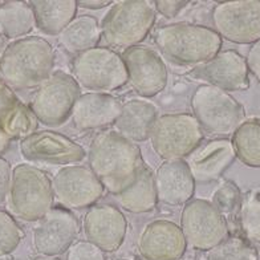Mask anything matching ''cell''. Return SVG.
Instances as JSON below:
<instances>
[{
	"mask_svg": "<svg viewBox=\"0 0 260 260\" xmlns=\"http://www.w3.org/2000/svg\"><path fill=\"white\" fill-rule=\"evenodd\" d=\"M88 162L104 188L114 195L133 182L144 165L140 147L117 132H103L93 138Z\"/></svg>",
	"mask_w": 260,
	"mask_h": 260,
	"instance_id": "cell-1",
	"label": "cell"
},
{
	"mask_svg": "<svg viewBox=\"0 0 260 260\" xmlns=\"http://www.w3.org/2000/svg\"><path fill=\"white\" fill-rule=\"evenodd\" d=\"M53 47L39 36L14 40L0 57V79L11 90L39 88L53 73Z\"/></svg>",
	"mask_w": 260,
	"mask_h": 260,
	"instance_id": "cell-2",
	"label": "cell"
},
{
	"mask_svg": "<svg viewBox=\"0 0 260 260\" xmlns=\"http://www.w3.org/2000/svg\"><path fill=\"white\" fill-rule=\"evenodd\" d=\"M154 41L165 57L181 65L205 64L222 48V38L212 28L183 21L158 28Z\"/></svg>",
	"mask_w": 260,
	"mask_h": 260,
	"instance_id": "cell-3",
	"label": "cell"
},
{
	"mask_svg": "<svg viewBox=\"0 0 260 260\" xmlns=\"http://www.w3.org/2000/svg\"><path fill=\"white\" fill-rule=\"evenodd\" d=\"M8 209L14 218L24 222H38L53 209L55 195L52 181L45 171L20 164L12 170Z\"/></svg>",
	"mask_w": 260,
	"mask_h": 260,
	"instance_id": "cell-4",
	"label": "cell"
},
{
	"mask_svg": "<svg viewBox=\"0 0 260 260\" xmlns=\"http://www.w3.org/2000/svg\"><path fill=\"white\" fill-rule=\"evenodd\" d=\"M155 23L153 3L122 0L114 3L101 21V38L110 47L130 48L141 45Z\"/></svg>",
	"mask_w": 260,
	"mask_h": 260,
	"instance_id": "cell-5",
	"label": "cell"
},
{
	"mask_svg": "<svg viewBox=\"0 0 260 260\" xmlns=\"http://www.w3.org/2000/svg\"><path fill=\"white\" fill-rule=\"evenodd\" d=\"M72 73L79 85L99 93L120 89L127 82L122 56L104 47L76 55L72 61Z\"/></svg>",
	"mask_w": 260,
	"mask_h": 260,
	"instance_id": "cell-6",
	"label": "cell"
},
{
	"mask_svg": "<svg viewBox=\"0 0 260 260\" xmlns=\"http://www.w3.org/2000/svg\"><path fill=\"white\" fill-rule=\"evenodd\" d=\"M190 106L195 120L209 133H234L244 121L243 106L229 92L209 84L194 90Z\"/></svg>",
	"mask_w": 260,
	"mask_h": 260,
	"instance_id": "cell-7",
	"label": "cell"
},
{
	"mask_svg": "<svg viewBox=\"0 0 260 260\" xmlns=\"http://www.w3.org/2000/svg\"><path fill=\"white\" fill-rule=\"evenodd\" d=\"M149 140L165 161L185 159L203 141V129L190 113L164 114L155 121Z\"/></svg>",
	"mask_w": 260,
	"mask_h": 260,
	"instance_id": "cell-8",
	"label": "cell"
},
{
	"mask_svg": "<svg viewBox=\"0 0 260 260\" xmlns=\"http://www.w3.org/2000/svg\"><path fill=\"white\" fill-rule=\"evenodd\" d=\"M80 96V85L75 77L58 71L39 86L29 109L45 126H60L72 116L73 106Z\"/></svg>",
	"mask_w": 260,
	"mask_h": 260,
	"instance_id": "cell-9",
	"label": "cell"
},
{
	"mask_svg": "<svg viewBox=\"0 0 260 260\" xmlns=\"http://www.w3.org/2000/svg\"><path fill=\"white\" fill-rule=\"evenodd\" d=\"M214 31L234 44H255L260 40V0H231L212 10Z\"/></svg>",
	"mask_w": 260,
	"mask_h": 260,
	"instance_id": "cell-10",
	"label": "cell"
},
{
	"mask_svg": "<svg viewBox=\"0 0 260 260\" xmlns=\"http://www.w3.org/2000/svg\"><path fill=\"white\" fill-rule=\"evenodd\" d=\"M179 227L187 244L198 251H210L229 238L224 216L205 199H191L183 206Z\"/></svg>",
	"mask_w": 260,
	"mask_h": 260,
	"instance_id": "cell-11",
	"label": "cell"
},
{
	"mask_svg": "<svg viewBox=\"0 0 260 260\" xmlns=\"http://www.w3.org/2000/svg\"><path fill=\"white\" fill-rule=\"evenodd\" d=\"M52 190L57 203L64 209L82 210L96 205L105 188L89 168L71 165L56 173Z\"/></svg>",
	"mask_w": 260,
	"mask_h": 260,
	"instance_id": "cell-12",
	"label": "cell"
},
{
	"mask_svg": "<svg viewBox=\"0 0 260 260\" xmlns=\"http://www.w3.org/2000/svg\"><path fill=\"white\" fill-rule=\"evenodd\" d=\"M127 72V82L141 97H154L168 85V68L154 49L136 45L122 55Z\"/></svg>",
	"mask_w": 260,
	"mask_h": 260,
	"instance_id": "cell-13",
	"label": "cell"
},
{
	"mask_svg": "<svg viewBox=\"0 0 260 260\" xmlns=\"http://www.w3.org/2000/svg\"><path fill=\"white\" fill-rule=\"evenodd\" d=\"M79 230V219L71 210L53 207L38 220L32 231V243L40 255L60 256L75 243Z\"/></svg>",
	"mask_w": 260,
	"mask_h": 260,
	"instance_id": "cell-14",
	"label": "cell"
},
{
	"mask_svg": "<svg viewBox=\"0 0 260 260\" xmlns=\"http://www.w3.org/2000/svg\"><path fill=\"white\" fill-rule=\"evenodd\" d=\"M20 151L28 161L48 165H72L86 157L81 145L53 130H36L23 138Z\"/></svg>",
	"mask_w": 260,
	"mask_h": 260,
	"instance_id": "cell-15",
	"label": "cell"
},
{
	"mask_svg": "<svg viewBox=\"0 0 260 260\" xmlns=\"http://www.w3.org/2000/svg\"><path fill=\"white\" fill-rule=\"evenodd\" d=\"M188 76L226 92H242L250 86L246 58L233 49L219 52L205 64L197 65Z\"/></svg>",
	"mask_w": 260,
	"mask_h": 260,
	"instance_id": "cell-16",
	"label": "cell"
},
{
	"mask_svg": "<svg viewBox=\"0 0 260 260\" xmlns=\"http://www.w3.org/2000/svg\"><path fill=\"white\" fill-rule=\"evenodd\" d=\"M82 230L88 242L96 244L104 252H114L125 240L127 222L116 206L94 205L84 216Z\"/></svg>",
	"mask_w": 260,
	"mask_h": 260,
	"instance_id": "cell-17",
	"label": "cell"
},
{
	"mask_svg": "<svg viewBox=\"0 0 260 260\" xmlns=\"http://www.w3.org/2000/svg\"><path fill=\"white\" fill-rule=\"evenodd\" d=\"M187 242L181 227L170 220L147 223L138 236L137 248L145 260H181Z\"/></svg>",
	"mask_w": 260,
	"mask_h": 260,
	"instance_id": "cell-18",
	"label": "cell"
},
{
	"mask_svg": "<svg viewBox=\"0 0 260 260\" xmlns=\"http://www.w3.org/2000/svg\"><path fill=\"white\" fill-rule=\"evenodd\" d=\"M236 154L233 142L227 138H215L201 142L186 157V164L195 182H212L223 175L233 165Z\"/></svg>",
	"mask_w": 260,
	"mask_h": 260,
	"instance_id": "cell-19",
	"label": "cell"
},
{
	"mask_svg": "<svg viewBox=\"0 0 260 260\" xmlns=\"http://www.w3.org/2000/svg\"><path fill=\"white\" fill-rule=\"evenodd\" d=\"M122 104L109 93L88 92L76 101L72 122L79 130H96L114 125Z\"/></svg>",
	"mask_w": 260,
	"mask_h": 260,
	"instance_id": "cell-20",
	"label": "cell"
},
{
	"mask_svg": "<svg viewBox=\"0 0 260 260\" xmlns=\"http://www.w3.org/2000/svg\"><path fill=\"white\" fill-rule=\"evenodd\" d=\"M158 201L169 206L190 202L195 192V181L185 159L162 162L154 174Z\"/></svg>",
	"mask_w": 260,
	"mask_h": 260,
	"instance_id": "cell-21",
	"label": "cell"
},
{
	"mask_svg": "<svg viewBox=\"0 0 260 260\" xmlns=\"http://www.w3.org/2000/svg\"><path fill=\"white\" fill-rule=\"evenodd\" d=\"M158 118L154 105L145 100H130L122 104L120 116L114 122L117 133L133 142H145Z\"/></svg>",
	"mask_w": 260,
	"mask_h": 260,
	"instance_id": "cell-22",
	"label": "cell"
},
{
	"mask_svg": "<svg viewBox=\"0 0 260 260\" xmlns=\"http://www.w3.org/2000/svg\"><path fill=\"white\" fill-rule=\"evenodd\" d=\"M36 28L48 36H58L77 14L76 0H35L29 2Z\"/></svg>",
	"mask_w": 260,
	"mask_h": 260,
	"instance_id": "cell-23",
	"label": "cell"
},
{
	"mask_svg": "<svg viewBox=\"0 0 260 260\" xmlns=\"http://www.w3.org/2000/svg\"><path fill=\"white\" fill-rule=\"evenodd\" d=\"M121 207L132 214H144L153 211L158 202L157 190H155L154 174L142 165L138 170L136 178L122 191L117 194Z\"/></svg>",
	"mask_w": 260,
	"mask_h": 260,
	"instance_id": "cell-24",
	"label": "cell"
},
{
	"mask_svg": "<svg viewBox=\"0 0 260 260\" xmlns=\"http://www.w3.org/2000/svg\"><path fill=\"white\" fill-rule=\"evenodd\" d=\"M58 44L71 55L96 48L101 40V27L92 15L76 16L57 36Z\"/></svg>",
	"mask_w": 260,
	"mask_h": 260,
	"instance_id": "cell-25",
	"label": "cell"
},
{
	"mask_svg": "<svg viewBox=\"0 0 260 260\" xmlns=\"http://www.w3.org/2000/svg\"><path fill=\"white\" fill-rule=\"evenodd\" d=\"M36 27L35 15L27 2H4L0 6V35L7 39H23Z\"/></svg>",
	"mask_w": 260,
	"mask_h": 260,
	"instance_id": "cell-26",
	"label": "cell"
},
{
	"mask_svg": "<svg viewBox=\"0 0 260 260\" xmlns=\"http://www.w3.org/2000/svg\"><path fill=\"white\" fill-rule=\"evenodd\" d=\"M236 157L250 168H260V121L247 120L233 133Z\"/></svg>",
	"mask_w": 260,
	"mask_h": 260,
	"instance_id": "cell-27",
	"label": "cell"
},
{
	"mask_svg": "<svg viewBox=\"0 0 260 260\" xmlns=\"http://www.w3.org/2000/svg\"><path fill=\"white\" fill-rule=\"evenodd\" d=\"M2 129L12 138H25L31 136L38 129V118L35 117L31 109L19 101L8 112L2 122Z\"/></svg>",
	"mask_w": 260,
	"mask_h": 260,
	"instance_id": "cell-28",
	"label": "cell"
},
{
	"mask_svg": "<svg viewBox=\"0 0 260 260\" xmlns=\"http://www.w3.org/2000/svg\"><path fill=\"white\" fill-rule=\"evenodd\" d=\"M207 252V260H257L255 248L239 238H227Z\"/></svg>",
	"mask_w": 260,
	"mask_h": 260,
	"instance_id": "cell-29",
	"label": "cell"
},
{
	"mask_svg": "<svg viewBox=\"0 0 260 260\" xmlns=\"http://www.w3.org/2000/svg\"><path fill=\"white\" fill-rule=\"evenodd\" d=\"M240 226L248 239L260 242V198L256 195H250L240 203Z\"/></svg>",
	"mask_w": 260,
	"mask_h": 260,
	"instance_id": "cell-30",
	"label": "cell"
},
{
	"mask_svg": "<svg viewBox=\"0 0 260 260\" xmlns=\"http://www.w3.org/2000/svg\"><path fill=\"white\" fill-rule=\"evenodd\" d=\"M23 238L20 226L10 212L0 210V256L14 252Z\"/></svg>",
	"mask_w": 260,
	"mask_h": 260,
	"instance_id": "cell-31",
	"label": "cell"
},
{
	"mask_svg": "<svg viewBox=\"0 0 260 260\" xmlns=\"http://www.w3.org/2000/svg\"><path fill=\"white\" fill-rule=\"evenodd\" d=\"M240 202H242V194H240L239 187L231 181H227L220 185L212 195V205L215 206L216 210L222 215L230 214L240 207Z\"/></svg>",
	"mask_w": 260,
	"mask_h": 260,
	"instance_id": "cell-32",
	"label": "cell"
},
{
	"mask_svg": "<svg viewBox=\"0 0 260 260\" xmlns=\"http://www.w3.org/2000/svg\"><path fill=\"white\" fill-rule=\"evenodd\" d=\"M65 260H106L105 252L88 240H77L67 251Z\"/></svg>",
	"mask_w": 260,
	"mask_h": 260,
	"instance_id": "cell-33",
	"label": "cell"
},
{
	"mask_svg": "<svg viewBox=\"0 0 260 260\" xmlns=\"http://www.w3.org/2000/svg\"><path fill=\"white\" fill-rule=\"evenodd\" d=\"M154 10L158 11L162 16L166 19H173V17L178 16L186 6L190 4V2H183V0H157L154 2Z\"/></svg>",
	"mask_w": 260,
	"mask_h": 260,
	"instance_id": "cell-34",
	"label": "cell"
},
{
	"mask_svg": "<svg viewBox=\"0 0 260 260\" xmlns=\"http://www.w3.org/2000/svg\"><path fill=\"white\" fill-rule=\"evenodd\" d=\"M11 178H12V168L10 162L3 157H0V205L7 199Z\"/></svg>",
	"mask_w": 260,
	"mask_h": 260,
	"instance_id": "cell-35",
	"label": "cell"
},
{
	"mask_svg": "<svg viewBox=\"0 0 260 260\" xmlns=\"http://www.w3.org/2000/svg\"><path fill=\"white\" fill-rule=\"evenodd\" d=\"M19 103V100L15 97L14 92L7 86H0V126L12 108Z\"/></svg>",
	"mask_w": 260,
	"mask_h": 260,
	"instance_id": "cell-36",
	"label": "cell"
},
{
	"mask_svg": "<svg viewBox=\"0 0 260 260\" xmlns=\"http://www.w3.org/2000/svg\"><path fill=\"white\" fill-rule=\"evenodd\" d=\"M246 62L248 72L252 73L260 82V40L252 44L246 57Z\"/></svg>",
	"mask_w": 260,
	"mask_h": 260,
	"instance_id": "cell-37",
	"label": "cell"
},
{
	"mask_svg": "<svg viewBox=\"0 0 260 260\" xmlns=\"http://www.w3.org/2000/svg\"><path fill=\"white\" fill-rule=\"evenodd\" d=\"M110 4L112 2L109 0H79L77 2V6L80 8H85V10H101Z\"/></svg>",
	"mask_w": 260,
	"mask_h": 260,
	"instance_id": "cell-38",
	"label": "cell"
},
{
	"mask_svg": "<svg viewBox=\"0 0 260 260\" xmlns=\"http://www.w3.org/2000/svg\"><path fill=\"white\" fill-rule=\"evenodd\" d=\"M10 144L11 137L2 129V127H0V157H2V154H4V153L7 151V149L10 147Z\"/></svg>",
	"mask_w": 260,
	"mask_h": 260,
	"instance_id": "cell-39",
	"label": "cell"
},
{
	"mask_svg": "<svg viewBox=\"0 0 260 260\" xmlns=\"http://www.w3.org/2000/svg\"><path fill=\"white\" fill-rule=\"evenodd\" d=\"M32 260H61L58 256H45V255H40V256L34 257Z\"/></svg>",
	"mask_w": 260,
	"mask_h": 260,
	"instance_id": "cell-40",
	"label": "cell"
},
{
	"mask_svg": "<svg viewBox=\"0 0 260 260\" xmlns=\"http://www.w3.org/2000/svg\"><path fill=\"white\" fill-rule=\"evenodd\" d=\"M0 6H2V2H0Z\"/></svg>",
	"mask_w": 260,
	"mask_h": 260,
	"instance_id": "cell-41",
	"label": "cell"
}]
</instances>
